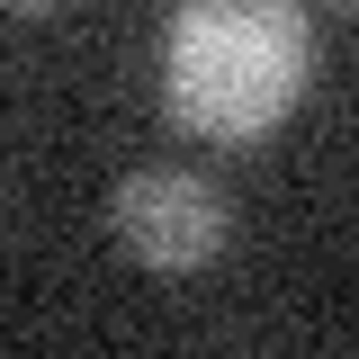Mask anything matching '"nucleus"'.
Segmentation results:
<instances>
[{
  "label": "nucleus",
  "mask_w": 359,
  "mask_h": 359,
  "mask_svg": "<svg viewBox=\"0 0 359 359\" xmlns=\"http://www.w3.org/2000/svg\"><path fill=\"white\" fill-rule=\"evenodd\" d=\"M314 72V27L297 0H180L162 36V108L198 144H261Z\"/></svg>",
  "instance_id": "f257e3e1"
},
{
  "label": "nucleus",
  "mask_w": 359,
  "mask_h": 359,
  "mask_svg": "<svg viewBox=\"0 0 359 359\" xmlns=\"http://www.w3.org/2000/svg\"><path fill=\"white\" fill-rule=\"evenodd\" d=\"M108 224H117V243H126L144 269L189 278V269H207L224 252V189L198 180V171H180V162H153V171H135L126 189H117Z\"/></svg>",
  "instance_id": "f03ea898"
},
{
  "label": "nucleus",
  "mask_w": 359,
  "mask_h": 359,
  "mask_svg": "<svg viewBox=\"0 0 359 359\" xmlns=\"http://www.w3.org/2000/svg\"><path fill=\"white\" fill-rule=\"evenodd\" d=\"M0 9H9V18H54L63 0H0Z\"/></svg>",
  "instance_id": "7ed1b4c3"
},
{
  "label": "nucleus",
  "mask_w": 359,
  "mask_h": 359,
  "mask_svg": "<svg viewBox=\"0 0 359 359\" xmlns=\"http://www.w3.org/2000/svg\"><path fill=\"white\" fill-rule=\"evenodd\" d=\"M351 9H359V0H351Z\"/></svg>",
  "instance_id": "20e7f679"
}]
</instances>
